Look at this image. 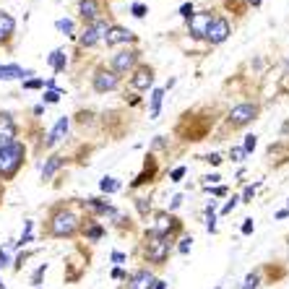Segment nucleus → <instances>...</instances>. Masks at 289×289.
I'll return each instance as SVG.
<instances>
[{
  "instance_id": "obj_1",
  "label": "nucleus",
  "mask_w": 289,
  "mask_h": 289,
  "mask_svg": "<svg viewBox=\"0 0 289 289\" xmlns=\"http://www.w3.org/2000/svg\"><path fill=\"white\" fill-rule=\"evenodd\" d=\"M26 159V149L24 143L13 141L8 146H0V180H13L19 175L21 164Z\"/></svg>"
},
{
  "instance_id": "obj_2",
  "label": "nucleus",
  "mask_w": 289,
  "mask_h": 289,
  "mask_svg": "<svg viewBox=\"0 0 289 289\" xmlns=\"http://www.w3.org/2000/svg\"><path fill=\"white\" fill-rule=\"evenodd\" d=\"M79 216L73 214L70 208H57L52 219H50V235L52 237H76L79 232Z\"/></svg>"
},
{
  "instance_id": "obj_3",
  "label": "nucleus",
  "mask_w": 289,
  "mask_h": 289,
  "mask_svg": "<svg viewBox=\"0 0 289 289\" xmlns=\"http://www.w3.org/2000/svg\"><path fill=\"white\" fill-rule=\"evenodd\" d=\"M170 248H172V242H170V240L149 235L146 250H143V253H146V261H149V263H154V266H164V263H167V258H170Z\"/></svg>"
},
{
  "instance_id": "obj_4",
  "label": "nucleus",
  "mask_w": 289,
  "mask_h": 289,
  "mask_svg": "<svg viewBox=\"0 0 289 289\" xmlns=\"http://www.w3.org/2000/svg\"><path fill=\"white\" fill-rule=\"evenodd\" d=\"M258 112H261V107L258 104H250V102H242V104H237V107H232V112H230V125L232 128H245V125H250L253 120L258 117Z\"/></svg>"
},
{
  "instance_id": "obj_5",
  "label": "nucleus",
  "mask_w": 289,
  "mask_h": 289,
  "mask_svg": "<svg viewBox=\"0 0 289 289\" xmlns=\"http://www.w3.org/2000/svg\"><path fill=\"white\" fill-rule=\"evenodd\" d=\"M180 230V219H175L170 211H159L154 224H151V232L149 235H154V237H164V240H170L172 232Z\"/></svg>"
},
{
  "instance_id": "obj_6",
  "label": "nucleus",
  "mask_w": 289,
  "mask_h": 289,
  "mask_svg": "<svg viewBox=\"0 0 289 289\" xmlns=\"http://www.w3.org/2000/svg\"><path fill=\"white\" fill-rule=\"evenodd\" d=\"M214 13L211 11H203V13H193V16L188 19V32L195 37V39H203L206 32H208V26L214 24Z\"/></svg>"
},
{
  "instance_id": "obj_7",
  "label": "nucleus",
  "mask_w": 289,
  "mask_h": 289,
  "mask_svg": "<svg viewBox=\"0 0 289 289\" xmlns=\"http://www.w3.org/2000/svg\"><path fill=\"white\" fill-rule=\"evenodd\" d=\"M138 63V50H120L115 57H112V73L117 76H125L135 68Z\"/></svg>"
},
{
  "instance_id": "obj_8",
  "label": "nucleus",
  "mask_w": 289,
  "mask_h": 289,
  "mask_svg": "<svg viewBox=\"0 0 289 289\" xmlns=\"http://www.w3.org/2000/svg\"><path fill=\"white\" fill-rule=\"evenodd\" d=\"M107 24H104L102 19H97V21H91L86 29H84V32H81V37H79V42L84 44V47H94V44L104 37V34H107Z\"/></svg>"
},
{
  "instance_id": "obj_9",
  "label": "nucleus",
  "mask_w": 289,
  "mask_h": 289,
  "mask_svg": "<svg viewBox=\"0 0 289 289\" xmlns=\"http://www.w3.org/2000/svg\"><path fill=\"white\" fill-rule=\"evenodd\" d=\"M230 34H232L230 21L222 19V16H216V19H214V24L208 26V32H206V37H203V39H208L211 44H222V42H227V37H230Z\"/></svg>"
},
{
  "instance_id": "obj_10",
  "label": "nucleus",
  "mask_w": 289,
  "mask_h": 289,
  "mask_svg": "<svg viewBox=\"0 0 289 289\" xmlns=\"http://www.w3.org/2000/svg\"><path fill=\"white\" fill-rule=\"evenodd\" d=\"M117 81H120V76L107 70V68H99L94 73V91H99V94H104V91H112L117 89Z\"/></svg>"
},
{
  "instance_id": "obj_11",
  "label": "nucleus",
  "mask_w": 289,
  "mask_h": 289,
  "mask_svg": "<svg viewBox=\"0 0 289 289\" xmlns=\"http://www.w3.org/2000/svg\"><path fill=\"white\" fill-rule=\"evenodd\" d=\"M154 273L149 268H138L128 276V289H154Z\"/></svg>"
},
{
  "instance_id": "obj_12",
  "label": "nucleus",
  "mask_w": 289,
  "mask_h": 289,
  "mask_svg": "<svg viewBox=\"0 0 289 289\" xmlns=\"http://www.w3.org/2000/svg\"><path fill=\"white\" fill-rule=\"evenodd\" d=\"M151 84H154V68H151V65H138V68H135L133 79H130V86L138 89V91H146Z\"/></svg>"
},
{
  "instance_id": "obj_13",
  "label": "nucleus",
  "mask_w": 289,
  "mask_h": 289,
  "mask_svg": "<svg viewBox=\"0 0 289 289\" xmlns=\"http://www.w3.org/2000/svg\"><path fill=\"white\" fill-rule=\"evenodd\" d=\"M16 123H13V117L8 115V112H0V143L3 146H8V143H13L16 141Z\"/></svg>"
},
{
  "instance_id": "obj_14",
  "label": "nucleus",
  "mask_w": 289,
  "mask_h": 289,
  "mask_svg": "<svg viewBox=\"0 0 289 289\" xmlns=\"http://www.w3.org/2000/svg\"><path fill=\"white\" fill-rule=\"evenodd\" d=\"M133 39H135V37L128 32V29H123V26H110L107 34H104L107 47H115V44H120V42H133Z\"/></svg>"
},
{
  "instance_id": "obj_15",
  "label": "nucleus",
  "mask_w": 289,
  "mask_h": 289,
  "mask_svg": "<svg viewBox=\"0 0 289 289\" xmlns=\"http://www.w3.org/2000/svg\"><path fill=\"white\" fill-rule=\"evenodd\" d=\"M68 125H70V120H68V117H60L57 123H55V128L50 130V135H47V141H44V143H47V146H57L60 141L65 138V133H68Z\"/></svg>"
},
{
  "instance_id": "obj_16",
  "label": "nucleus",
  "mask_w": 289,
  "mask_h": 289,
  "mask_svg": "<svg viewBox=\"0 0 289 289\" xmlns=\"http://www.w3.org/2000/svg\"><path fill=\"white\" fill-rule=\"evenodd\" d=\"M13 29H16L13 16H11V13H6V11H0V44L8 42L13 37Z\"/></svg>"
},
{
  "instance_id": "obj_17",
  "label": "nucleus",
  "mask_w": 289,
  "mask_h": 289,
  "mask_svg": "<svg viewBox=\"0 0 289 289\" xmlns=\"http://www.w3.org/2000/svg\"><path fill=\"white\" fill-rule=\"evenodd\" d=\"M24 76H32V70H24L21 65H0V81H13Z\"/></svg>"
},
{
  "instance_id": "obj_18",
  "label": "nucleus",
  "mask_w": 289,
  "mask_h": 289,
  "mask_svg": "<svg viewBox=\"0 0 289 289\" xmlns=\"http://www.w3.org/2000/svg\"><path fill=\"white\" fill-rule=\"evenodd\" d=\"M79 11H81V19L89 21V24L99 19V6H97V0H81Z\"/></svg>"
},
{
  "instance_id": "obj_19",
  "label": "nucleus",
  "mask_w": 289,
  "mask_h": 289,
  "mask_svg": "<svg viewBox=\"0 0 289 289\" xmlns=\"http://www.w3.org/2000/svg\"><path fill=\"white\" fill-rule=\"evenodd\" d=\"M60 167H63V157H57V154H55V157H50V159H47V164L42 167V177H44V180H50V177L60 170Z\"/></svg>"
},
{
  "instance_id": "obj_20",
  "label": "nucleus",
  "mask_w": 289,
  "mask_h": 289,
  "mask_svg": "<svg viewBox=\"0 0 289 289\" xmlns=\"http://www.w3.org/2000/svg\"><path fill=\"white\" fill-rule=\"evenodd\" d=\"M47 63L55 68V73H63V70H65V63H68V60H65V55L60 52V50H55V52L47 57Z\"/></svg>"
},
{
  "instance_id": "obj_21",
  "label": "nucleus",
  "mask_w": 289,
  "mask_h": 289,
  "mask_svg": "<svg viewBox=\"0 0 289 289\" xmlns=\"http://www.w3.org/2000/svg\"><path fill=\"white\" fill-rule=\"evenodd\" d=\"M162 97H164V91H162V89H154V94H151V117H157V115H159Z\"/></svg>"
},
{
  "instance_id": "obj_22",
  "label": "nucleus",
  "mask_w": 289,
  "mask_h": 289,
  "mask_svg": "<svg viewBox=\"0 0 289 289\" xmlns=\"http://www.w3.org/2000/svg\"><path fill=\"white\" fill-rule=\"evenodd\" d=\"M84 232H86V237H89L91 242H97V240H102V235H104V230H102L99 224H89V227H86Z\"/></svg>"
},
{
  "instance_id": "obj_23",
  "label": "nucleus",
  "mask_w": 289,
  "mask_h": 289,
  "mask_svg": "<svg viewBox=\"0 0 289 289\" xmlns=\"http://www.w3.org/2000/svg\"><path fill=\"white\" fill-rule=\"evenodd\" d=\"M258 284H261V273H250V276L245 279V284H242L240 289H258Z\"/></svg>"
},
{
  "instance_id": "obj_24",
  "label": "nucleus",
  "mask_w": 289,
  "mask_h": 289,
  "mask_svg": "<svg viewBox=\"0 0 289 289\" xmlns=\"http://www.w3.org/2000/svg\"><path fill=\"white\" fill-rule=\"evenodd\" d=\"M99 188H102L104 193H112V190H117V182H115V177H104V180L99 182Z\"/></svg>"
},
{
  "instance_id": "obj_25",
  "label": "nucleus",
  "mask_w": 289,
  "mask_h": 289,
  "mask_svg": "<svg viewBox=\"0 0 289 289\" xmlns=\"http://www.w3.org/2000/svg\"><path fill=\"white\" fill-rule=\"evenodd\" d=\"M57 29L73 37V21H70V19H60V21H57Z\"/></svg>"
},
{
  "instance_id": "obj_26",
  "label": "nucleus",
  "mask_w": 289,
  "mask_h": 289,
  "mask_svg": "<svg viewBox=\"0 0 289 289\" xmlns=\"http://www.w3.org/2000/svg\"><path fill=\"white\" fill-rule=\"evenodd\" d=\"M255 143H258V138H255V135H245V143H242V151H245V154H250V151L255 149Z\"/></svg>"
},
{
  "instance_id": "obj_27",
  "label": "nucleus",
  "mask_w": 289,
  "mask_h": 289,
  "mask_svg": "<svg viewBox=\"0 0 289 289\" xmlns=\"http://www.w3.org/2000/svg\"><path fill=\"white\" fill-rule=\"evenodd\" d=\"M130 11H133V16H135V19H143V16H146V6H141V3H135Z\"/></svg>"
},
{
  "instance_id": "obj_28",
  "label": "nucleus",
  "mask_w": 289,
  "mask_h": 289,
  "mask_svg": "<svg viewBox=\"0 0 289 289\" xmlns=\"http://www.w3.org/2000/svg\"><path fill=\"white\" fill-rule=\"evenodd\" d=\"M135 206H138L141 216H146V214H149V208H151V203H146V198H138V201H135Z\"/></svg>"
},
{
  "instance_id": "obj_29",
  "label": "nucleus",
  "mask_w": 289,
  "mask_h": 289,
  "mask_svg": "<svg viewBox=\"0 0 289 289\" xmlns=\"http://www.w3.org/2000/svg\"><path fill=\"white\" fill-rule=\"evenodd\" d=\"M232 162H242V157H245V151H242V146H237V149H232Z\"/></svg>"
},
{
  "instance_id": "obj_30",
  "label": "nucleus",
  "mask_w": 289,
  "mask_h": 289,
  "mask_svg": "<svg viewBox=\"0 0 289 289\" xmlns=\"http://www.w3.org/2000/svg\"><path fill=\"white\" fill-rule=\"evenodd\" d=\"M253 195H255V185H248V188H245V193H242V198H240V201H245V203H248V201L253 198Z\"/></svg>"
},
{
  "instance_id": "obj_31",
  "label": "nucleus",
  "mask_w": 289,
  "mask_h": 289,
  "mask_svg": "<svg viewBox=\"0 0 289 289\" xmlns=\"http://www.w3.org/2000/svg\"><path fill=\"white\" fill-rule=\"evenodd\" d=\"M180 16H182V19H190V16H193V6H190V3H185V6L180 8Z\"/></svg>"
},
{
  "instance_id": "obj_32",
  "label": "nucleus",
  "mask_w": 289,
  "mask_h": 289,
  "mask_svg": "<svg viewBox=\"0 0 289 289\" xmlns=\"http://www.w3.org/2000/svg\"><path fill=\"white\" fill-rule=\"evenodd\" d=\"M24 86H26V89H42V86H44V81H42V79H32V81H26Z\"/></svg>"
},
{
  "instance_id": "obj_33",
  "label": "nucleus",
  "mask_w": 289,
  "mask_h": 289,
  "mask_svg": "<svg viewBox=\"0 0 289 289\" xmlns=\"http://www.w3.org/2000/svg\"><path fill=\"white\" fill-rule=\"evenodd\" d=\"M60 99V94H57V91H47V94H44V102H50V104H55Z\"/></svg>"
},
{
  "instance_id": "obj_34",
  "label": "nucleus",
  "mask_w": 289,
  "mask_h": 289,
  "mask_svg": "<svg viewBox=\"0 0 289 289\" xmlns=\"http://www.w3.org/2000/svg\"><path fill=\"white\" fill-rule=\"evenodd\" d=\"M182 175H185V167H177V170H172V175H170V177H172V182H177Z\"/></svg>"
},
{
  "instance_id": "obj_35",
  "label": "nucleus",
  "mask_w": 289,
  "mask_h": 289,
  "mask_svg": "<svg viewBox=\"0 0 289 289\" xmlns=\"http://www.w3.org/2000/svg\"><path fill=\"white\" fill-rule=\"evenodd\" d=\"M190 245H193V240H190V237H185V240L180 242V253H188V250H190Z\"/></svg>"
},
{
  "instance_id": "obj_36",
  "label": "nucleus",
  "mask_w": 289,
  "mask_h": 289,
  "mask_svg": "<svg viewBox=\"0 0 289 289\" xmlns=\"http://www.w3.org/2000/svg\"><path fill=\"white\" fill-rule=\"evenodd\" d=\"M237 201H240V198H232L230 203H224V208H222V214H230V211H232V208L237 206Z\"/></svg>"
},
{
  "instance_id": "obj_37",
  "label": "nucleus",
  "mask_w": 289,
  "mask_h": 289,
  "mask_svg": "<svg viewBox=\"0 0 289 289\" xmlns=\"http://www.w3.org/2000/svg\"><path fill=\"white\" fill-rule=\"evenodd\" d=\"M44 271H47V263H44V266H39V268H37V273H34V279H32L34 284H39V279H42V273H44Z\"/></svg>"
},
{
  "instance_id": "obj_38",
  "label": "nucleus",
  "mask_w": 289,
  "mask_h": 289,
  "mask_svg": "<svg viewBox=\"0 0 289 289\" xmlns=\"http://www.w3.org/2000/svg\"><path fill=\"white\" fill-rule=\"evenodd\" d=\"M206 162L216 167V164H222V157H219V154H208V157H206Z\"/></svg>"
},
{
  "instance_id": "obj_39",
  "label": "nucleus",
  "mask_w": 289,
  "mask_h": 289,
  "mask_svg": "<svg viewBox=\"0 0 289 289\" xmlns=\"http://www.w3.org/2000/svg\"><path fill=\"white\" fill-rule=\"evenodd\" d=\"M253 230H255V227H253V222H250V219H248L245 224H242V235H250Z\"/></svg>"
},
{
  "instance_id": "obj_40",
  "label": "nucleus",
  "mask_w": 289,
  "mask_h": 289,
  "mask_svg": "<svg viewBox=\"0 0 289 289\" xmlns=\"http://www.w3.org/2000/svg\"><path fill=\"white\" fill-rule=\"evenodd\" d=\"M3 266H8V253L0 250V268H3Z\"/></svg>"
},
{
  "instance_id": "obj_41",
  "label": "nucleus",
  "mask_w": 289,
  "mask_h": 289,
  "mask_svg": "<svg viewBox=\"0 0 289 289\" xmlns=\"http://www.w3.org/2000/svg\"><path fill=\"white\" fill-rule=\"evenodd\" d=\"M112 276H115V279H125V271H123V268H115Z\"/></svg>"
},
{
  "instance_id": "obj_42",
  "label": "nucleus",
  "mask_w": 289,
  "mask_h": 289,
  "mask_svg": "<svg viewBox=\"0 0 289 289\" xmlns=\"http://www.w3.org/2000/svg\"><path fill=\"white\" fill-rule=\"evenodd\" d=\"M112 261H117V263H123V261H125V255H123V253H115V255H112Z\"/></svg>"
},
{
  "instance_id": "obj_43",
  "label": "nucleus",
  "mask_w": 289,
  "mask_h": 289,
  "mask_svg": "<svg viewBox=\"0 0 289 289\" xmlns=\"http://www.w3.org/2000/svg\"><path fill=\"white\" fill-rule=\"evenodd\" d=\"M182 203V195H175V198H172V208H177Z\"/></svg>"
},
{
  "instance_id": "obj_44",
  "label": "nucleus",
  "mask_w": 289,
  "mask_h": 289,
  "mask_svg": "<svg viewBox=\"0 0 289 289\" xmlns=\"http://www.w3.org/2000/svg\"><path fill=\"white\" fill-rule=\"evenodd\" d=\"M214 193H216V195H227V188H224V185H222V188H214Z\"/></svg>"
},
{
  "instance_id": "obj_45",
  "label": "nucleus",
  "mask_w": 289,
  "mask_h": 289,
  "mask_svg": "<svg viewBox=\"0 0 289 289\" xmlns=\"http://www.w3.org/2000/svg\"><path fill=\"white\" fill-rule=\"evenodd\" d=\"M154 289H167V284L164 281H154Z\"/></svg>"
},
{
  "instance_id": "obj_46",
  "label": "nucleus",
  "mask_w": 289,
  "mask_h": 289,
  "mask_svg": "<svg viewBox=\"0 0 289 289\" xmlns=\"http://www.w3.org/2000/svg\"><path fill=\"white\" fill-rule=\"evenodd\" d=\"M248 3H250V6H255V8H258V6H261V0H248Z\"/></svg>"
},
{
  "instance_id": "obj_47",
  "label": "nucleus",
  "mask_w": 289,
  "mask_h": 289,
  "mask_svg": "<svg viewBox=\"0 0 289 289\" xmlns=\"http://www.w3.org/2000/svg\"><path fill=\"white\" fill-rule=\"evenodd\" d=\"M286 73H289V57H286Z\"/></svg>"
},
{
  "instance_id": "obj_48",
  "label": "nucleus",
  "mask_w": 289,
  "mask_h": 289,
  "mask_svg": "<svg viewBox=\"0 0 289 289\" xmlns=\"http://www.w3.org/2000/svg\"><path fill=\"white\" fill-rule=\"evenodd\" d=\"M0 286H3V284H0Z\"/></svg>"
}]
</instances>
